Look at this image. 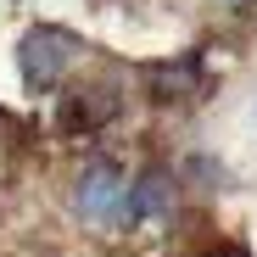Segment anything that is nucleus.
Here are the masks:
<instances>
[{
    "instance_id": "obj_1",
    "label": "nucleus",
    "mask_w": 257,
    "mask_h": 257,
    "mask_svg": "<svg viewBox=\"0 0 257 257\" xmlns=\"http://www.w3.org/2000/svg\"><path fill=\"white\" fill-rule=\"evenodd\" d=\"M123 196H128V190H123V174H117L112 162L90 168V174L78 179V212H84L90 224H112L117 212H123V207H117Z\"/></svg>"
},
{
    "instance_id": "obj_2",
    "label": "nucleus",
    "mask_w": 257,
    "mask_h": 257,
    "mask_svg": "<svg viewBox=\"0 0 257 257\" xmlns=\"http://www.w3.org/2000/svg\"><path fill=\"white\" fill-rule=\"evenodd\" d=\"M73 56V39L67 34H51V28H39L23 39V67H28V84L34 90H45V84L62 73V62Z\"/></svg>"
},
{
    "instance_id": "obj_3",
    "label": "nucleus",
    "mask_w": 257,
    "mask_h": 257,
    "mask_svg": "<svg viewBox=\"0 0 257 257\" xmlns=\"http://www.w3.org/2000/svg\"><path fill=\"white\" fill-rule=\"evenodd\" d=\"M123 201H128V207H123L128 218H157V212H168V179H162V174H146Z\"/></svg>"
}]
</instances>
